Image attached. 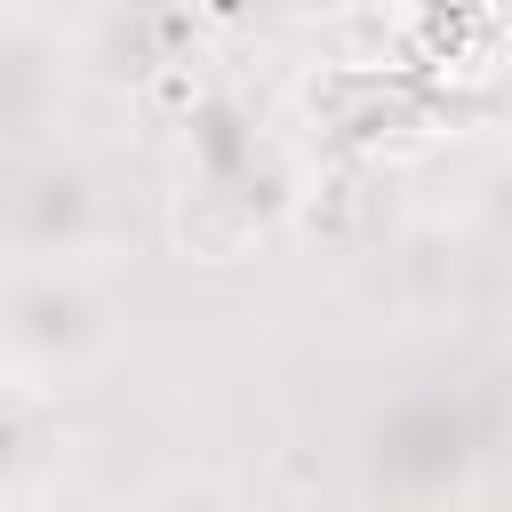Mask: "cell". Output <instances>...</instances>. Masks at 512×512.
Returning <instances> with one entry per match:
<instances>
[{"instance_id": "cell-1", "label": "cell", "mask_w": 512, "mask_h": 512, "mask_svg": "<svg viewBox=\"0 0 512 512\" xmlns=\"http://www.w3.org/2000/svg\"><path fill=\"white\" fill-rule=\"evenodd\" d=\"M0 352L16 392H64L120 352V296L96 264H8Z\"/></svg>"}, {"instance_id": "cell-2", "label": "cell", "mask_w": 512, "mask_h": 512, "mask_svg": "<svg viewBox=\"0 0 512 512\" xmlns=\"http://www.w3.org/2000/svg\"><path fill=\"white\" fill-rule=\"evenodd\" d=\"M104 232H112L104 176L80 152L40 144L32 160H16V184H8V264H96Z\"/></svg>"}, {"instance_id": "cell-3", "label": "cell", "mask_w": 512, "mask_h": 512, "mask_svg": "<svg viewBox=\"0 0 512 512\" xmlns=\"http://www.w3.org/2000/svg\"><path fill=\"white\" fill-rule=\"evenodd\" d=\"M128 512H240V496L216 472H160Z\"/></svg>"}, {"instance_id": "cell-4", "label": "cell", "mask_w": 512, "mask_h": 512, "mask_svg": "<svg viewBox=\"0 0 512 512\" xmlns=\"http://www.w3.org/2000/svg\"><path fill=\"white\" fill-rule=\"evenodd\" d=\"M472 224L512 248V144H496V152L472 168Z\"/></svg>"}, {"instance_id": "cell-5", "label": "cell", "mask_w": 512, "mask_h": 512, "mask_svg": "<svg viewBox=\"0 0 512 512\" xmlns=\"http://www.w3.org/2000/svg\"><path fill=\"white\" fill-rule=\"evenodd\" d=\"M8 512H48V504L40 496H8Z\"/></svg>"}]
</instances>
